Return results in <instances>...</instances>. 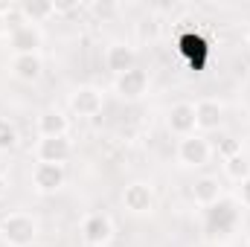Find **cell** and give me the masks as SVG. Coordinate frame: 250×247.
Masks as SVG:
<instances>
[{"label": "cell", "instance_id": "obj_23", "mask_svg": "<svg viewBox=\"0 0 250 247\" xmlns=\"http://www.w3.org/2000/svg\"><path fill=\"white\" fill-rule=\"evenodd\" d=\"M236 198H239V204H242L245 209H250V178L239 184V189H236Z\"/></svg>", "mask_w": 250, "mask_h": 247}, {"label": "cell", "instance_id": "obj_12", "mask_svg": "<svg viewBox=\"0 0 250 247\" xmlns=\"http://www.w3.org/2000/svg\"><path fill=\"white\" fill-rule=\"evenodd\" d=\"M148 73L146 70H140V67H134V70H128L123 76H114V90L123 96V99H140V96H146L148 93Z\"/></svg>", "mask_w": 250, "mask_h": 247}, {"label": "cell", "instance_id": "obj_9", "mask_svg": "<svg viewBox=\"0 0 250 247\" xmlns=\"http://www.w3.org/2000/svg\"><path fill=\"white\" fill-rule=\"evenodd\" d=\"M41 44H44V32H41V26H35V23H23V26H18L15 32H9L12 56H29V53H38Z\"/></svg>", "mask_w": 250, "mask_h": 247}, {"label": "cell", "instance_id": "obj_1", "mask_svg": "<svg viewBox=\"0 0 250 247\" xmlns=\"http://www.w3.org/2000/svg\"><path fill=\"white\" fill-rule=\"evenodd\" d=\"M0 239L6 247H29L38 239V221L29 212H6L0 218Z\"/></svg>", "mask_w": 250, "mask_h": 247}, {"label": "cell", "instance_id": "obj_19", "mask_svg": "<svg viewBox=\"0 0 250 247\" xmlns=\"http://www.w3.org/2000/svg\"><path fill=\"white\" fill-rule=\"evenodd\" d=\"M160 29H163V23H160V15L157 12H148V15H143L140 21H137V41L140 44H151V41H157L160 38Z\"/></svg>", "mask_w": 250, "mask_h": 247}, {"label": "cell", "instance_id": "obj_7", "mask_svg": "<svg viewBox=\"0 0 250 247\" xmlns=\"http://www.w3.org/2000/svg\"><path fill=\"white\" fill-rule=\"evenodd\" d=\"M67 181V172L59 163H35L32 166V189L38 195H53L59 192Z\"/></svg>", "mask_w": 250, "mask_h": 247}, {"label": "cell", "instance_id": "obj_13", "mask_svg": "<svg viewBox=\"0 0 250 247\" xmlns=\"http://www.w3.org/2000/svg\"><path fill=\"white\" fill-rule=\"evenodd\" d=\"M105 67H108L114 76H123L128 70H134V67H137V50H134L131 44H125V41L108 44V50H105Z\"/></svg>", "mask_w": 250, "mask_h": 247}, {"label": "cell", "instance_id": "obj_2", "mask_svg": "<svg viewBox=\"0 0 250 247\" xmlns=\"http://www.w3.org/2000/svg\"><path fill=\"white\" fill-rule=\"evenodd\" d=\"M212 143L204 137V134H189L178 140V148H175V157L184 169H204L212 157Z\"/></svg>", "mask_w": 250, "mask_h": 247}, {"label": "cell", "instance_id": "obj_11", "mask_svg": "<svg viewBox=\"0 0 250 247\" xmlns=\"http://www.w3.org/2000/svg\"><path fill=\"white\" fill-rule=\"evenodd\" d=\"M73 154V143L70 137H50V140H38L35 143V160L38 163H59L64 166Z\"/></svg>", "mask_w": 250, "mask_h": 247}, {"label": "cell", "instance_id": "obj_27", "mask_svg": "<svg viewBox=\"0 0 250 247\" xmlns=\"http://www.w3.org/2000/svg\"><path fill=\"white\" fill-rule=\"evenodd\" d=\"M195 247H221V245H218V242H209V239H207V242H198Z\"/></svg>", "mask_w": 250, "mask_h": 247}, {"label": "cell", "instance_id": "obj_26", "mask_svg": "<svg viewBox=\"0 0 250 247\" xmlns=\"http://www.w3.org/2000/svg\"><path fill=\"white\" fill-rule=\"evenodd\" d=\"M9 35V26H6V18H3V9H0V38Z\"/></svg>", "mask_w": 250, "mask_h": 247}, {"label": "cell", "instance_id": "obj_20", "mask_svg": "<svg viewBox=\"0 0 250 247\" xmlns=\"http://www.w3.org/2000/svg\"><path fill=\"white\" fill-rule=\"evenodd\" d=\"M221 169H224V178L233 181V184H242V181H248L250 178V160L245 157V151L236 154V157L221 160Z\"/></svg>", "mask_w": 250, "mask_h": 247}, {"label": "cell", "instance_id": "obj_18", "mask_svg": "<svg viewBox=\"0 0 250 247\" xmlns=\"http://www.w3.org/2000/svg\"><path fill=\"white\" fill-rule=\"evenodd\" d=\"M21 12H23L26 23H35V26L56 15V9H53L50 0H23V3H21Z\"/></svg>", "mask_w": 250, "mask_h": 247}, {"label": "cell", "instance_id": "obj_4", "mask_svg": "<svg viewBox=\"0 0 250 247\" xmlns=\"http://www.w3.org/2000/svg\"><path fill=\"white\" fill-rule=\"evenodd\" d=\"M236 221H239L236 206H233L230 201H224V198H221L218 204H212V206L207 209L204 230H207V236H209V242H212V236H233Z\"/></svg>", "mask_w": 250, "mask_h": 247}, {"label": "cell", "instance_id": "obj_22", "mask_svg": "<svg viewBox=\"0 0 250 247\" xmlns=\"http://www.w3.org/2000/svg\"><path fill=\"white\" fill-rule=\"evenodd\" d=\"M212 151H218V154H221V160H227V157L242 154V143H239V140H233V137H218V143L212 145Z\"/></svg>", "mask_w": 250, "mask_h": 247}, {"label": "cell", "instance_id": "obj_8", "mask_svg": "<svg viewBox=\"0 0 250 247\" xmlns=\"http://www.w3.org/2000/svg\"><path fill=\"white\" fill-rule=\"evenodd\" d=\"M35 131L38 140H50V137H70V117L62 108H44L35 117Z\"/></svg>", "mask_w": 250, "mask_h": 247}, {"label": "cell", "instance_id": "obj_10", "mask_svg": "<svg viewBox=\"0 0 250 247\" xmlns=\"http://www.w3.org/2000/svg\"><path fill=\"white\" fill-rule=\"evenodd\" d=\"M224 123V105L218 99H201L195 102V134L218 131Z\"/></svg>", "mask_w": 250, "mask_h": 247}, {"label": "cell", "instance_id": "obj_28", "mask_svg": "<svg viewBox=\"0 0 250 247\" xmlns=\"http://www.w3.org/2000/svg\"><path fill=\"white\" fill-rule=\"evenodd\" d=\"M245 44H248V53H250V32H248V38H245Z\"/></svg>", "mask_w": 250, "mask_h": 247}, {"label": "cell", "instance_id": "obj_6", "mask_svg": "<svg viewBox=\"0 0 250 247\" xmlns=\"http://www.w3.org/2000/svg\"><path fill=\"white\" fill-rule=\"evenodd\" d=\"M70 111L76 114V117H96V114H102V108H105V96H102V90L99 87H93V84H82V87H76L73 93H70Z\"/></svg>", "mask_w": 250, "mask_h": 247}, {"label": "cell", "instance_id": "obj_24", "mask_svg": "<svg viewBox=\"0 0 250 247\" xmlns=\"http://www.w3.org/2000/svg\"><path fill=\"white\" fill-rule=\"evenodd\" d=\"M53 9H56V15H64V12L79 9V3H53Z\"/></svg>", "mask_w": 250, "mask_h": 247}, {"label": "cell", "instance_id": "obj_15", "mask_svg": "<svg viewBox=\"0 0 250 247\" xmlns=\"http://www.w3.org/2000/svg\"><path fill=\"white\" fill-rule=\"evenodd\" d=\"M224 198V186L215 175H201L195 184H192V201L204 209H209L212 204H218Z\"/></svg>", "mask_w": 250, "mask_h": 247}, {"label": "cell", "instance_id": "obj_21", "mask_svg": "<svg viewBox=\"0 0 250 247\" xmlns=\"http://www.w3.org/2000/svg\"><path fill=\"white\" fill-rule=\"evenodd\" d=\"M18 128L9 123V120H3L0 117V154H9V151H15L18 148Z\"/></svg>", "mask_w": 250, "mask_h": 247}, {"label": "cell", "instance_id": "obj_5", "mask_svg": "<svg viewBox=\"0 0 250 247\" xmlns=\"http://www.w3.org/2000/svg\"><path fill=\"white\" fill-rule=\"evenodd\" d=\"M123 206L131 215H151L154 206H157V195H154V186L146 184V181H134L123 189Z\"/></svg>", "mask_w": 250, "mask_h": 247}, {"label": "cell", "instance_id": "obj_14", "mask_svg": "<svg viewBox=\"0 0 250 247\" xmlns=\"http://www.w3.org/2000/svg\"><path fill=\"white\" fill-rule=\"evenodd\" d=\"M166 128L181 140V137H189L195 134V105L192 102H175L166 114Z\"/></svg>", "mask_w": 250, "mask_h": 247}, {"label": "cell", "instance_id": "obj_3", "mask_svg": "<svg viewBox=\"0 0 250 247\" xmlns=\"http://www.w3.org/2000/svg\"><path fill=\"white\" fill-rule=\"evenodd\" d=\"M79 233H82V242L87 247H105L114 239V218L108 212H87L82 218Z\"/></svg>", "mask_w": 250, "mask_h": 247}, {"label": "cell", "instance_id": "obj_16", "mask_svg": "<svg viewBox=\"0 0 250 247\" xmlns=\"http://www.w3.org/2000/svg\"><path fill=\"white\" fill-rule=\"evenodd\" d=\"M9 70H12V76L18 79V82H38L41 79V73H44V59H41V53H29V56H12V62H9Z\"/></svg>", "mask_w": 250, "mask_h": 247}, {"label": "cell", "instance_id": "obj_25", "mask_svg": "<svg viewBox=\"0 0 250 247\" xmlns=\"http://www.w3.org/2000/svg\"><path fill=\"white\" fill-rule=\"evenodd\" d=\"M6 192H9V178H6V175L0 172V201L6 198Z\"/></svg>", "mask_w": 250, "mask_h": 247}, {"label": "cell", "instance_id": "obj_17", "mask_svg": "<svg viewBox=\"0 0 250 247\" xmlns=\"http://www.w3.org/2000/svg\"><path fill=\"white\" fill-rule=\"evenodd\" d=\"M178 44H181V53L189 56V64L195 73H201V56L207 53V41L201 35H192V32H181L178 35Z\"/></svg>", "mask_w": 250, "mask_h": 247}]
</instances>
